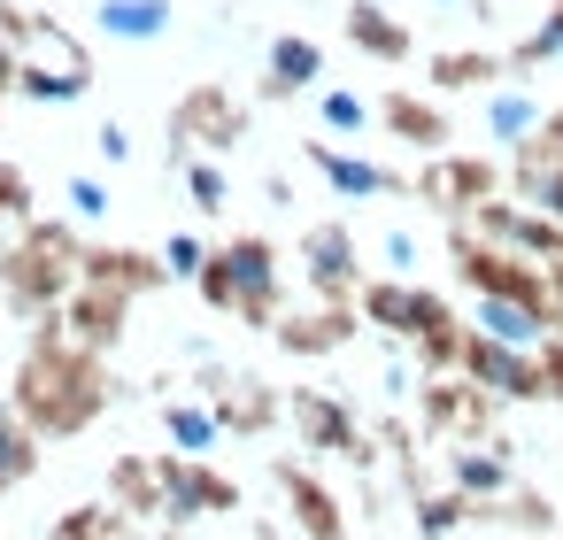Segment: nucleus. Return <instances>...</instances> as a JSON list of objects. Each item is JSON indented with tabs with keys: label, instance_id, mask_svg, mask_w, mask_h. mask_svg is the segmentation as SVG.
<instances>
[{
	"label": "nucleus",
	"instance_id": "aec40b11",
	"mask_svg": "<svg viewBox=\"0 0 563 540\" xmlns=\"http://www.w3.org/2000/svg\"><path fill=\"white\" fill-rule=\"evenodd\" d=\"M170 432H178L186 448H209V432H217V425H209L201 409H170Z\"/></svg>",
	"mask_w": 563,
	"mask_h": 540
},
{
	"label": "nucleus",
	"instance_id": "b1692460",
	"mask_svg": "<svg viewBox=\"0 0 563 540\" xmlns=\"http://www.w3.org/2000/svg\"><path fill=\"white\" fill-rule=\"evenodd\" d=\"M170 271H201V247L194 240H170Z\"/></svg>",
	"mask_w": 563,
	"mask_h": 540
},
{
	"label": "nucleus",
	"instance_id": "423d86ee",
	"mask_svg": "<svg viewBox=\"0 0 563 540\" xmlns=\"http://www.w3.org/2000/svg\"><path fill=\"white\" fill-rule=\"evenodd\" d=\"M386 124H394L409 147H448V117H440L432 101H417V93H394V101H386Z\"/></svg>",
	"mask_w": 563,
	"mask_h": 540
},
{
	"label": "nucleus",
	"instance_id": "39448f33",
	"mask_svg": "<svg viewBox=\"0 0 563 540\" xmlns=\"http://www.w3.org/2000/svg\"><path fill=\"white\" fill-rule=\"evenodd\" d=\"M424 417L440 425V432H478L486 425V386L478 378H440V386H424Z\"/></svg>",
	"mask_w": 563,
	"mask_h": 540
},
{
	"label": "nucleus",
	"instance_id": "412c9836",
	"mask_svg": "<svg viewBox=\"0 0 563 540\" xmlns=\"http://www.w3.org/2000/svg\"><path fill=\"white\" fill-rule=\"evenodd\" d=\"M324 117H332V124H355V132H363V101H355V93H332V101H324Z\"/></svg>",
	"mask_w": 563,
	"mask_h": 540
},
{
	"label": "nucleus",
	"instance_id": "6ab92c4d",
	"mask_svg": "<svg viewBox=\"0 0 563 540\" xmlns=\"http://www.w3.org/2000/svg\"><path fill=\"white\" fill-rule=\"evenodd\" d=\"M101 16H109V32H124V40L163 32V9H155V0H117V9H101Z\"/></svg>",
	"mask_w": 563,
	"mask_h": 540
},
{
	"label": "nucleus",
	"instance_id": "9d476101",
	"mask_svg": "<svg viewBox=\"0 0 563 540\" xmlns=\"http://www.w3.org/2000/svg\"><path fill=\"white\" fill-rule=\"evenodd\" d=\"M517 194H525L540 217H563V163H548V155H525V147H517Z\"/></svg>",
	"mask_w": 563,
	"mask_h": 540
},
{
	"label": "nucleus",
	"instance_id": "20e7f679",
	"mask_svg": "<svg viewBox=\"0 0 563 540\" xmlns=\"http://www.w3.org/2000/svg\"><path fill=\"white\" fill-rule=\"evenodd\" d=\"M424 201H440V209H486L494 194H501V170L494 163H478V155H448V163H432L424 170V186H417Z\"/></svg>",
	"mask_w": 563,
	"mask_h": 540
},
{
	"label": "nucleus",
	"instance_id": "dca6fc26",
	"mask_svg": "<svg viewBox=\"0 0 563 540\" xmlns=\"http://www.w3.org/2000/svg\"><path fill=\"white\" fill-rule=\"evenodd\" d=\"M563 55V0H548V24L517 47V70H540V63H555Z\"/></svg>",
	"mask_w": 563,
	"mask_h": 540
},
{
	"label": "nucleus",
	"instance_id": "f03ea898",
	"mask_svg": "<svg viewBox=\"0 0 563 540\" xmlns=\"http://www.w3.org/2000/svg\"><path fill=\"white\" fill-rule=\"evenodd\" d=\"M463 371H471L486 394H509V401H540V394H548L540 355H532V348H509V340H486V332H471Z\"/></svg>",
	"mask_w": 563,
	"mask_h": 540
},
{
	"label": "nucleus",
	"instance_id": "5701e85b",
	"mask_svg": "<svg viewBox=\"0 0 563 540\" xmlns=\"http://www.w3.org/2000/svg\"><path fill=\"white\" fill-rule=\"evenodd\" d=\"M24 209V178L16 170H0V217H16Z\"/></svg>",
	"mask_w": 563,
	"mask_h": 540
},
{
	"label": "nucleus",
	"instance_id": "4be33fe9",
	"mask_svg": "<svg viewBox=\"0 0 563 540\" xmlns=\"http://www.w3.org/2000/svg\"><path fill=\"white\" fill-rule=\"evenodd\" d=\"M194 201H201V209H224V178H217V170H194Z\"/></svg>",
	"mask_w": 563,
	"mask_h": 540
},
{
	"label": "nucleus",
	"instance_id": "6e6552de",
	"mask_svg": "<svg viewBox=\"0 0 563 540\" xmlns=\"http://www.w3.org/2000/svg\"><path fill=\"white\" fill-rule=\"evenodd\" d=\"M309 278L340 301V294H355V263H347V232H317L309 240Z\"/></svg>",
	"mask_w": 563,
	"mask_h": 540
},
{
	"label": "nucleus",
	"instance_id": "2eb2a0df",
	"mask_svg": "<svg viewBox=\"0 0 563 540\" xmlns=\"http://www.w3.org/2000/svg\"><path fill=\"white\" fill-rule=\"evenodd\" d=\"M501 70H509L501 55H471V47H463V55H440V63H432V86H448V93H463V86H494Z\"/></svg>",
	"mask_w": 563,
	"mask_h": 540
},
{
	"label": "nucleus",
	"instance_id": "4468645a",
	"mask_svg": "<svg viewBox=\"0 0 563 540\" xmlns=\"http://www.w3.org/2000/svg\"><path fill=\"white\" fill-rule=\"evenodd\" d=\"M347 32H355V40H363L371 55H386V63H401V55H409V32H401V24H394L386 9H371V0H363V9L347 16Z\"/></svg>",
	"mask_w": 563,
	"mask_h": 540
},
{
	"label": "nucleus",
	"instance_id": "f257e3e1",
	"mask_svg": "<svg viewBox=\"0 0 563 540\" xmlns=\"http://www.w3.org/2000/svg\"><path fill=\"white\" fill-rule=\"evenodd\" d=\"M101 394L109 386L93 378V355H78V348H40L24 363V386H16V401L40 432H78L101 409Z\"/></svg>",
	"mask_w": 563,
	"mask_h": 540
},
{
	"label": "nucleus",
	"instance_id": "7ed1b4c3",
	"mask_svg": "<svg viewBox=\"0 0 563 540\" xmlns=\"http://www.w3.org/2000/svg\"><path fill=\"white\" fill-rule=\"evenodd\" d=\"M78 278V247H70V232H55V224H40L16 255H9V286L24 294V301H47V294H63Z\"/></svg>",
	"mask_w": 563,
	"mask_h": 540
},
{
	"label": "nucleus",
	"instance_id": "ddd939ff",
	"mask_svg": "<svg viewBox=\"0 0 563 540\" xmlns=\"http://www.w3.org/2000/svg\"><path fill=\"white\" fill-rule=\"evenodd\" d=\"M448 471H455V494H509V463H501V455L455 448V455H448Z\"/></svg>",
	"mask_w": 563,
	"mask_h": 540
},
{
	"label": "nucleus",
	"instance_id": "1a4fd4ad",
	"mask_svg": "<svg viewBox=\"0 0 563 540\" xmlns=\"http://www.w3.org/2000/svg\"><path fill=\"white\" fill-rule=\"evenodd\" d=\"M294 417L309 425L317 448H355V417H347L340 401H324V394H294Z\"/></svg>",
	"mask_w": 563,
	"mask_h": 540
},
{
	"label": "nucleus",
	"instance_id": "9b49d317",
	"mask_svg": "<svg viewBox=\"0 0 563 540\" xmlns=\"http://www.w3.org/2000/svg\"><path fill=\"white\" fill-rule=\"evenodd\" d=\"M117 332H124V294L93 278V294H78V340L93 348V340H117Z\"/></svg>",
	"mask_w": 563,
	"mask_h": 540
},
{
	"label": "nucleus",
	"instance_id": "f8f14e48",
	"mask_svg": "<svg viewBox=\"0 0 563 540\" xmlns=\"http://www.w3.org/2000/svg\"><path fill=\"white\" fill-rule=\"evenodd\" d=\"M278 478H286V494H294V509H301V525H309L317 540H340V517H332V494H324L317 478H301L294 463H278Z\"/></svg>",
	"mask_w": 563,
	"mask_h": 540
},
{
	"label": "nucleus",
	"instance_id": "393cba45",
	"mask_svg": "<svg viewBox=\"0 0 563 540\" xmlns=\"http://www.w3.org/2000/svg\"><path fill=\"white\" fill-rule=\"evenodd\" d=\"M548 278H555V309H563V255H555V263H548Z\"/></svg>",
	"mask_w": 563,
	"mask_h": 540
},
{
	"label": "nucleus",
	"instance_id": "0eeeda50",
	"mask_svg": "<svg viewBox=\"0 0 563 540\" xmlns=\"http://www.w3.org/2000/svg\"><path fill=\"white\" fill-rule=\"evenodd\" d=\"M486 132H494L501 147H525V140L540 132V101H532V93H517V86H509V93H494V101H486Z\"/></svg>",
	"mask_w": 563,
	"mask_h": 540
},
{
	"label": "nucleus",
	"instance_id": "a211bd4d",
	"mask_svg": "<svg viewBox=\"0 0 563 540\" xmlns=\"http://www.w3.org/2000/svg\"><path fill=\"white\" fill-rule=\"evenodd\" d=\"M271 70H278V86H309L317 78V47L309 40H278L271 47Z\"/></svg>",
	"mask_w": 563,
	"mask_h": 540
},
{
	"label": "nucleus",
	"instance_id": "f3484780",
	"mask_svg": "<svg viewBox=\"0 0 563 540\" xmlns=\"http://www.w3.org/2000/svg\"><path fill=\"white\" fill-rule=\"evenodd\" d=\"M324 178H332L340 194H394V178H386V170H371V163H347V155H324Z\"/></svg>",
	"mask_w": 563,
	"mask_h": 540
}]
</instances>
